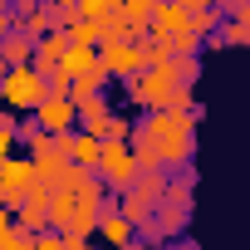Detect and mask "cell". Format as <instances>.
<instances>
[{
	"label": "cell",
	"mask_w": 250,
	"mask_h": 250,
	"mask_svg": "<svg viewBox=\"0 0 250 250\" xmlns=\"http://www.w3.org/2000/svg\"><path fill=\"white\" fill-rule=\"evenodd\" d=\"M133 133L157 152L162 167H182L196 157V118L182 108H152L143 123H133Z\"/></svg>",
	"instance_id": "1"
},
{
	"label": "cell",
	"mask_w": 250,
	"mask_h": 250,
	"mask_svg": "<svg viewBox=\"0 0 250 250\" xmlns=\"http://www.w3.org/2000/svg\"><path fill=\"white\" fill-rule=\"evenodd\" d=\"M123 83H128V98L138 103V108H162L167 103V93L182 83L177 79V69H172V59L167 64H147V69H138V74H128V79H123Z\"/></svg>",
	"instance_id": "2"
},
{
	"label": "cell",
	"mask_w": 250,
	"mask_h": 250,
	"mask_svg": "<svg viewBox=\"0 0 250 250\" xmlns=\"http://www.w3.org/2000/svg\"><path fill=\"white\" fill-rule=\"evenodd\" d=\"M93 177H98L108 191H128V187H133V177H138V162H133V147H128V138H103Z\"/></svg>",
	"instance_id": "3"
},
{
	"label": "cell",
	"mask_w": 250,
	"mask_h": 250,
	"mask_svg": "<svg viewBox=\"0 0 250 250\" xmlns=\"http://www.w3.org/2000/svg\"><path fill=\"white\" fill-rule=\"evenodd\" d=\"M44 98V74L35 64H20V69H5L0 79V103L15 108V113H35V103Z\"/></svg>",
	"instance_id": "4"
},
{
	"label": "cell",
	"mask_w": 250,
	"mask_h": 250,
	"mask_svg": "<svg viewBox=\"0 0 250 250\" xmlns=\"http://www.w3.org/2000/svg\"><path fill=\"white\" fill-rule=\"evenodd\" d=\"M30 187H35V162L10 152L5 162H0V206H10V211H15L20 196H25Z\"/></svg>",
	"instance_id": "5"
},
{
	"label": "cell",
	"mask_w": 250,
	"mask_h": 250,
	"mask_svg": "<svg viewBox=\"0 0 250 250\" xmlns=\"http://www.w3.org/2000/svg\"><path fill=\"white\" fill-rule=\"evenodd\" d=\"M98 64L108 69V79H128V74L147 69L143 64V44H133V40H103L98 44Z\"/></svg>",
	"instance_id": "6"
},
{
	"label": "cell",
	"mask_w": 250,
	"mask_h": 250,
	"mask_svg": "<svg viewBox=\"0 0 250 250\" xmlns=\"http://www.w3.org/2000/svg\"><path fill=\"white\" fill-rule=\"evenodd\" d=\"M35 123H40L49 138L69 133V128H74V98H69V93H49V88H44V98L35 103Z\"/></svg>",
	"instance_id": "7"
},
{
	"label": "cell",
	"mask_w": 250,
	"mask_h": 250,
	"mask_svg": "<svg viewBox=\"0 0 250 250\" xmlns=\"http://www.w3.org/2000/svg\"><path fill=\"white\" fill-rule=\"evenodd\" d=\"M59 147H64V157H69L74 167H98L103 138H93V133H83V128H69V133H59Z\"/></svg>",
	"instance_id": "8"
},
{
	"label": "cell",
	"mask_w": 250,
	"mask_h": 250,
	"mask_svg": "<svg viewBox=\"0 0 250 250\" xmlns=\"http://www.w3.org/2000/svg\"><path fill=\"white\" fill-rule=\"evenodd\" d=\"M113 206H118V216H123V221L133 226V235H138V226H147V221H152V206H157V201H152V196H143L138 187H128V191H118V196H113Z\"/></svg>",
	"instance_id": "9"
},
{
	"label": "cell",
	"mask_w": 250,
	"mask_h": 250,
	"mask_svg": "<svg viewBox=\"0 0 250 250\" xmlns=\"http://www.w3.org/2000/svg\"><path fill=\"white\" fill-rule=\"evenodd\" d=\"M147 30H152V35H162V40L172 44V40L187 30V10H177L172 0H157V5H152V20H147Z\"/></svg>",
	"instance_id": "10"
},
{
	"label": "cell",
	"mask_w": 250,
	"mask_h": 250,
	"mask_svg": "<svg viewBox=\"0 0 250 250\" xmlns=\"http://www.w3.org/2000/svg\"><path fill=\"white\" fill-rule=\"evenodd\" d=\"M103 118H108V98H103V93H88V98H74V128H83V133H93V138H98V128H103Z\"/></svg>",
	"instance_id": "11"
},
{
	"label": "cell",
	"mask_w": 250,
	"mask_h": 250,
	"mask_svg": "<svg viewBox=\"0 0 250 250\" xmlns=\"http://www.w3.org/2000/svg\"><path fill=\"white\" fill-rule=\"evenodd\" d=\"M30 54H35V40H30L20 25H10L5 35H0V59H5V69H20V64H30Z\"/></svg>",
	"instance_id": "12"
},
{
	"label": "cell",
	"mask_w": 250,
	"mask_h": 250,
	"mask_svg": "<svg viewBox=\"0 0 250 250\" xmlns=\"http://www.w3.org/2000/svg\"><path fill=\"white\" fill-rule=\"evenodd\" d=\"M93 64H98V44H69V49L59 54V64H54V69L74 79V74H88Z\"/></svg>",
	"instance_id": "13"
},
{
	"label": "cell",
	"mask_w": 250,
	"mask_h": 250,
	"mask_svg": "<svg viewBox=\"0 0 250 250\" xmlns=\"http://www.w3.org/2000/svg\"><path fill=\"white\" fill-rule=\"evenodd\" d=\"M20 30L30 35V40H40V35H49V30H59V15L49 10V5H35L25 20H20Z\"/></svg>",
	"instance_id": "14"
},
{
	"label": "cell",
	"mask_w": 250,
	"mask_h": 250,
	"mask_svg": "<svg viewBox=\"0 0 250 250\" xmlns=\"http://www.w3.org/2000/svg\"><path fill=\"white\" fill-rule=\"evenodd\" d=\"M152 5H157V0H118V15H123V25H138V30H147V20H152Z\"/></svg>",
	"instance_id": "15"
},
{
	"label": "cell",
	"mask_w": 250,
	"mask_h": 250,
	"mask_svg": "<svg viewBox=\"0 0 250 250\" xmlns=\"http://www.w3.org/2000/svg\"><path fill=\"white\" fill-rule=\"evenodd\" d=\"M216 40L221 44H245L250 40V20H221L216 25Z\"/></svg>",
	"instance_id": "16"
},
{
	"label": "cell",
	"mask_w": 250,
	"mask_h": 250,
	"mask_svg": "<svg viewBox=\"0 0 250 250\" xmlns=\"http://www.w3.org/2000/svg\"><path fill=\"white\" fill-rule=\"evenodd\" d=\"M64 35H69V44H98V30H93V20H69L64 25Z\"/></svg>",
	"instance_id": "17"
},
{
	"label": "cell",
	"mask_w": 250,
	"mask_h": 250,
	"mask_svg": "<svg viewBox=\"0 0 250 250\" xmlns=\"http://www.w3.org/2000/svg\"><path fill=\"white\" fill-rule=\"evenodd\" d=\"M172 69H177L182 83H196V79H201V59H196V54H172Z\"/></svg>",
	"instance_id": "18"
},
{
	"label": "cell",
	"mask_w": 250,
	"mask_h": 250,
	"mask_svg": "<svg viewBox=\"0 0 250 250\" xmlns=\"http://www.w3.org/2000/svg\"><path fill=\"white\" fill-rule=\"evenodd\" d=\"M108 10H118V0H74V15H79V20H98V15H108Z\"/></svg>",
	"instance_id": "19"
},
{
	"label": "cell",
	"mask_w": 250,
	"mask_h": 250,
	"mask_svg": "<svg viewBox=\"0 0 250 250\" xmlns=\"http://www.w3.org/2000/svg\"><path fill=\"white\" fill-rule=\"evenodd\" d=\"M15 123H20L15 113H0V162L15 152Z\"/></svg>",
	"instance_id": "20"
},
{
	"label": "cell",
	"mask_w": 250,
	"mask_h": 250,
	"mask_svg": "<svg viewBox=\"0 0 250 250\" xmlns=\"http://www.w3.org/2000/svg\"><path fill=\"white\" fill-rule=\"evenodd\" d=\"M128 133H133V123L123 118V113H108L103 128H98V138H128Z\"/></svg>",
	"instance_id": "21"
},
{
	"label": "cell",
	"mask_w": 250,
	"mask_h": 250,
	"mask_svg": "<svg viewBox=\"0 0 250 250\" xmlns=\"http://www.w3.org/2000/svg\"><path fill=\"white\" fill-rule=\"evenodd\" d=\"M30 250H64V235L44 226V230H35V235H30Z\"/></svg>",
	"instance_id": "22"
},
{
	"label": "cell",
	"mask_w": 250,
	"mask_h": 250,
	"mask_svg": "<svg viewBox=\"0 0 250 250\" xmlns=\"http://www.w3.org/2000/svg\"><path fill=\"white\" fill-rule=\"evenodd\" d=\"M0 250H30V235L25 230H10L5 240H0Z\"/></svg>",
	"instance_id": "23"
},
{
	"label": "cell",
	"mask_w": 250,
	"mask_h": 250,
	"mask_svg": "<svg viewBox=\"0 0 250 250\" xmlns=\"http://www.w3.org/2000/svg\"><path fill=\"white\" fill-rule=\"evenodd\" d=\"M10 230H15V211H10V206H0V240H5Z\"/></svg>",
	"instance_id": "24"
},
{
	"label": "cell",
	"mask_w": 250,
	"mask_h": 250,
	"mask_svg": "<svg viewBox=\"0 0 250 250\" xmlns=\"http://www.w3.org/2000/svg\"><path fill=\"white\" fill-rule=\"evenodd\" d=\"M10 25H15V20H10V0H0V35H5Z\"/></svg>",
	"instance_id": "25"
},
{
	"label": "cell",
	"mask_w": 250,
	"mask_h": 250,
	"mask_svg": "<svg viewBox=\"0 0 250 250\" xmlns=\"http://www.w3.org/2000/svg\"><path fill=\"white\" fill-rule=\"evenodd\" d=\"M118 250H157V245H147V240H138V235H133L128 245H118Z\"/></svg>",
	"instance_id": "26"
},
{
	"label": "cell",
	"mask_w": 250,
	"mask_h": 250,
	"mask_svg": "<svg viewBox=\"0 0 250 250\" xmlns=\"http://www.w3.org/2000/svg\"><path fill=\"white\" fill-rule=\"evenodd\" d=\"M172 250H196V240H182V235H177V245H172Z\"/></svg>",
	"instance_id": "27"
},
{
	"label": "cell",
	"mask_w": 250,
	"mask_h": 250,
	"mask_svg": "<svg viewBox=\"0 0 250 250\" xmlns=\"http://www.w3.org/2000/svg\"><path fill=\"white\" fill-rule=\"evenodd\" d=\"M40 5H49V10H59V5H74V0H40Z\"/></svg>",
	"instance_id": "28"
},
{
	"label": "cell",
	"mask_w": 250,
	"mask_h": 250,
	"mask_svg": "<svg viewBox=\"0 0 250 250\" xmlns=\"http://www.w3.org/2000/svg\"><path fill=\"white\" fill-rule=\"evenodd\" d=\"M0 79H5V59H0Z\"/></svg>",
	"instance_id": "29"
}]
</instances>
